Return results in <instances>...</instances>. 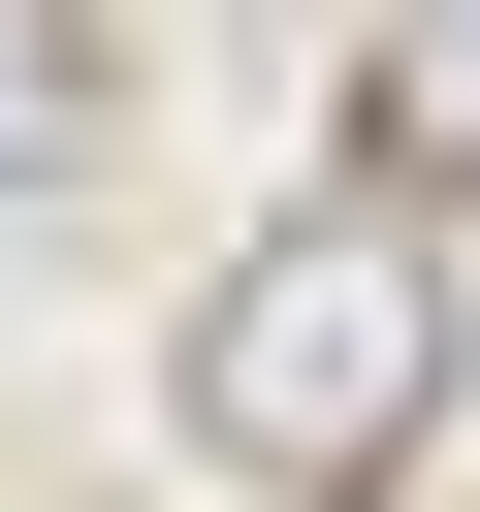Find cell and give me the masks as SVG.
Wrapping results in <instances>:
<instances>
[{
    "label": "cell",
    "instance_id": "obj_1",
    "mask_svg": "<svg viewBox=\"0 0 480 512\" xmlns=\"http://www.w3.org/2000/svg\"><path fill=\"white\" fill-rule=\"evenodd\" d=\"M416 416H448V256H416V224H256V256L192 288V448L384 480Z\"/></svg>",
    "mask_w": 480,
    "mask_h": 512
},
{
    "label": "cell",
    "instance_id": "obj_2",
    "mask_svg": "<svg viewBox=\"0 0 480 512\" xmlns=\"http://www.w3.org/2000/svg\"><path fill=\"white\" fill-rule=\"evenodd\" d=\"M384 160H416V192L480 160V32H384Z\"/></svg>",
    "mask_w": 480,
    "mask_h": 512
},
{
    "label": "cell",
    "instance_id": "obj_3",
    "mask_svg": "<svg viewBox=\"0 0 480 512\" xmlns=\"http://www.w3.org/2000/svg\"><path fill=\"white\" fill-rule=\"evenodd\" d=\"M32 128H64V32H0V192H32Z\"/></svg>",
    "mask_w": 480,
    "mask_h": 512
}]
</instances>
